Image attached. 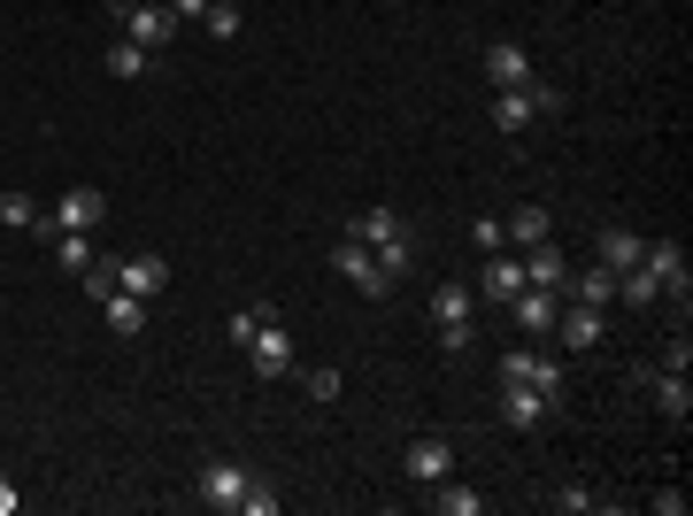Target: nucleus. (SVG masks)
Listing matches in <instances>:
<instances>
[{
	"mask_svg": "<svg viewBox=\"0 0 693 516\" xmlns=\"http://www.w3.org/2000/svg\"><path fill=\"white\" fill-rule=\"evenodd\" d=\"M346 239H362L393 278H408V262H416V231H408V216L401 208H362L354 224H346Z\"/></svg>",
	"mask_w": 693,
	"mask_h": 516,
	"instance_id": "1",
	"label": "nucleus"
},
{
	"mask_svg": "<svg viewBox=\"0 0 693 516\" xmlns=\"http://www.w3.org/2000/svg\"><path fill=\"white\" fill-rule=\"evenodd\" d=\"M555 109H562V93H555L547 78H531V85H501V93H494V124H501V132H531V124L555 116Z\"/></svg>",
	"mask_w": 693,
	"mask_h": 516,
	"instance_id": "2",
	"label": "nucleus"
},
{
	"mask_svg": "<svg viewBox=\"0 0 693 516\" xmlns=\"http://www.w3.org/2000/svg\"><path fill=\"white\" fill-rule=\"evenodd\" d=\"M108 16H116V23H124V39H139L147 54H163V47L177 39V16L163 8V0H108Z\"/></svg>",
	"mask_w": 693,
	"mask_h": 516,
	"instance_id": "3",
	"label": "nucleus"
},
{
	"mask_svg": "<svg viewBox=\"0 0 693 516\" xmlns=\"http://www.w3.org/2000/svg\"><path fill=\"white\" fill-rule=\"evenodd\" d=\"M501 385H531V393H547V401H562V362L547 354V347H509L501 362Z\"/></svg>",
	"mask_w": 693,
	"mask_h": 516,
	"instance_id": "4",
	"label": "nucleus"
},
{
	"mask_svg": "<svg viewBox=\"0 0 693 516\" xmlns=\"http://www.w3.org/2000/svg\"><path fill=\"white\" fill-rule=\"evenodd\" d=\"M108 224V193L101 185H62V200L46 208V239L54 231H101Z\"/></svg>",
	"mask_w": 693,
	"mask_h": 516,
	"instance_id": "5",
	"label": "nucleus"
},
{
	"mask_svg": "<svg viewBox=\"0 0 693 516\" xmlns=\"http://www.w3.org/2000/svg\"><path fill=\"white\" fill-rule=\"evenodd\" d=\"M332 270H340L354 293H370V301H385V293L401 286V278H393V270H385V262L362 247V239H340V247H332Z\"/></svg>",
	"mask_w": 693,
	"mask_h": 516,
	"instance_id": "6",
	"label": "nucleus"
},
{
	"mask_svg": "<svg viewBox=\"0 0 693 516\" xmlns=\"http://www.w3.org/2000/svg\"><path fill=\"white\" fill-rule=\"evenodd\" d=\"M193 494H200L216 516H239V502H247V471H239L231 455H208L200 478H193Z\"/></svg>",
	"mask_w": 693,
	"mask_h": 516,
	"instance_id": "7",
	"label": "nucleus"
},
{
	"mask_svg": "<svg viewBox=\"0 0 693 516\" xmlns=\"http://www.w3.org/2000/svg\"><path fill=\"white\" fill-rule=\"evenodd\" d=\"M293 362H301V354H293V332H286V324H278V309H270V317H262V332L247 340V370H255V378H293Z\"/></svg>",
	"mask_w": 693,
	"mask_h": 516,
	"instance_id": "8",
	"label": "nucleus"
},
{
	"mask_svg": "<svg viewBox=\"0 0 693 516\" xmlns=\"http://www.w3.org/2000/svg\"><path fill=\"white\" fill-rule=\"evenodd\" d=\"M640 270L663 286V301H679L686 309V293H693V278H686V247L679 239H648V255H640Z\"/></svg>",
	"mask_w": 693,
	"mask_h": 516,
	"instance_id": "9",
	"label": "nucleus"
},
{
	"mask_svg": "<svg viewBox=\"0 0 693 516\" xmlns=\"http://www.w3.org/2000/svg\"><path fill=\"white\" fill-rule=\"evenodd\" d=\"M632 385H640V393H655V409H663L671 424H686V416H693V385H686V370H632Z\"/></svg>",
	"mask_w": 693,
	"mask_h": 516,
	"instance_id": "10",
	"label": "nucleus"
},
{
	"mask_svg": "<svg viewBox=\"0 0 693 516\" xmlns=\"http://www.w3.org/2000/svg\"><path fill=\"white\" fill-rule=\"evenodd\" d=\"M108 270H116V286H124L132 301H155V293L170 286V262H163L155 247H147V255H124V262H108Z\"/></svg>",
	"mask_w": 693,
	"mask_h": 516,
	"instance_id": "11",
	"label": "nucleus"
},
{
	"mask_svg": "<svg viewBox=\"0 0 693 516\" xmlns=\"http://www.w3.org/2000/svg\"><path fill=\"white\" fill-rule=\"evenodd\" d=\"M509 317H517L524 340H555V317H562V293H539V286H524L517 301H509Z\"/></svg>",
	"mask_w": 693,
	"mask_h": 516,
	"instance_id": "12",
	"label": "nucleus"
},
{
	"mask_svg": "<svg viewBox=\"0 0 693 516\" xmlns=\"http://www.w3.org/2000/svg\"><path fill=\"white\" fill-rule=\"evenodd\" d=\"M401 471H408L416 486H432V478H447V471H455V447H447L439 432H424V440H408V455H401Z\"/></svg>",
	"mask_w": 693,
	"mask_h": 516,
	"instance_id": "13",
	"label": "nucleus"
},
{
	"mask_svg": "<svg viewBox=\"0 0 693 516\" xmlns=\"http://www.w3.org/2000/svg\"><path fill=\"white\" fill-rule=\"evenodd\" d=\"M486 78H494V93H501V85H531L539 70H531V54H524L517 39H494V47H486Z\"/></svg>",
	"mask_w": 693,
	"mask_h": 516,
	"instance_id": "14",
	"label": "nucleus"
},
{
	"mask_svg": "<svg viewBox=\"0 0 693 516\" xmlns=\"http://www.w3.org/2000/svg\"><path fill=\"white\" fill-rule=\"evenodd\" d=\"M593 255H601V270H617V278H624V270H640L648 239H640V231H624V224H609V231L593 239Z\"/></svg>",
	"mask_w": 693,
	"mask_h": 516,
	"instance_id": "15",
	"label": "nucleus"
},
{
	"mask_svg": "<svg viewBox=\"0 0 693 516\" xmlns=\"http://www.w3.org/2000/svg\"><path fill=\"white\" fill-rule=\"evenodd\" d=\"M478 293H486L494 309H509V301L524 293V262H517V255H486V278H478Z\"/></svg>",
	"mask_w": 693,
	"mask_h": 516,
	"instance_id": "16",
	"label": "nucleus"
},
{
	"mask_svg": "<svg viewBox=\"0 0 693 516\" xmlns=\"http://www.w3.org/2000/svg\"><path fill=\"white\" fill-rule=\"evenodd\" d=\"M547 393H531V385H501V416H509V432H539L547 424Z\"/></svg>",
	"mask_w": 693,
	"mask_h": 516,
	"instance_id": "17",
	"label": "nucleus"
},
{
	"mask_svg": "<svg viewBox=\"0 0 693 516\" xmlns=\"http://www.w3.org/2000/svg\"><path fill=\"white\" fill-rule=\"evenodd\" d=\"M555 340L570 347V354H593L601 347V309H562L555 317Z\"/></svg>",
	"mask_w": 693,
	"mask_h": 516,
	"instance_id": "18",
	"label": "nucleus"
},
{
	"mask_svg": "<svg viewBox=\"0 0 693 516\" xmlns=\"http://www.w3.org/2000/svg\"><path fill=\"white\" fill-rule=\"evenodd\" d=\"M424 502H432L439 516H478V509H486V494H478V486H463L455 471H447V478H432V494H424Z\"/></svg>",
	"mask_w": 693,
	"mask_h": 516,
	"instance_id": "19",
	"label": "nucleus"
},
{
	"mask_svg": "<svg viewBox=\"0 0 693 516\" xmlns=\"http://www.w3.org/2000/svg\"><path fill=\"white\" fill-rule=\"evenodd\" d=\"M562 293H570L578 309H609V301H617V270H601V262H593V270L562 278Z\"/></svg>",
	"mask_w": 693,
	"mask_h": 516,
	"instance_id": "20",
	"label": "nucleus"
},
{
	"mask_svg": "<svg viewBox=\"0 0 693 516\" xmlns=\"http://www.w3.org/2000/svg\"><path fill=\"white\" fill-rule=\"evenodd\" d=\"M46 247H54V262H62L70 278H85V270L101 262V247H93V231H54Z\"/></svg>",
	"mask_w": 693,
	"mask_h": 516,
	"instance_id": "21",
	"label": "nucleus"
},
{
	"mask_svg": "<svg viewBox=\"0 0 693 516\" xmlns=\"http://www.w3.org/2000/svg\"><path fill=\"white\" fill-rule=\"evenodd\" d=\"M562 278H570V262H562V255L539 239V247L524 255V286H539V293H562Z\"/></svg>",
	"mask_w": 693,
	"mask_h": 516,
	"instance_id": "22",
	"label": "nucleus"
},
{
	"mask_svg": "<svg viewBox=\"0 0 693 516\" xmlns=\"http://www.w3.org/2000/svg\"><path fill=\"white\" fill-rule=\"evenodd\" d=\"M101 317H108V332H116V340H139V332H147V301H132L124 286L101 301Z\"/></svg>",
	"mask_w": 693,
	"mask_h": 516,
	"instance_id": "23",
	"label": "nucleus"
},
{
	"mask_svg": "<svg viewBox=\"0 0 693 516\" xmlns=\"http://www.w3.org/2000/svg\"><path fill=\"white\" fill-rule=\"evenodd\" d=\"M501 231H509V247H539V239H547V231H555V216H547V208H531V200H524V208H509V216H501Z\"/></svg>",
	"mask_w": 693,
	"mask_h": 516,
	"instance_id": "24",
	"label": "nucleus"
},
{
	"mask_svg": "<svg viewBox=\"0 0 693 516\" xmlns=\"http://www.w3.org/2000/svg\"><path fill=\"white\" fill-rule=\"evenodd\" d=\"M101 62H108V78H124V85H132V78H147V70H155V54H147V47H139V39H116V47H108V54H101Z\"/></svg>",
	"mask_w": 693,
	"mask_h": 516,
	"instance_id": "25",
	"label": "nucleus"
},
{
	"mask_svg": "<svg viewBox=\"0 0 693 516\" xmlns=\"http://www.w3.org/2000/svg\"><path fill=\"white\" fill-rule=\"evenodd\" d=\"M470 317H478V293L470 286H439L432 293V324H470Z\"/></svg>",
	"mask_w": 693,
	"mask_h": 516,
	"instance_id": "26",
	"label": "nucleus"
},
{
	"mask_svg": "<svg viewBox=\"0 0 693 516\" xmlns=\"http://www.w3.org/2000/svg\"><path fill=\"white\" fill-rule=\"evenodd\" d=\"M0 224H8V231H39V239H46V208H39L31 193H0Z\"/></svg>",
	"mask_w": 693,
	"mask_h": 516,
	"instance_id": "27",
	"label": "nucleus"
},
{
	"mask_svg": "<svg viewBox=\"0 0 693 516\" xmlns=\"http://www.w3.org/2000/svg\"><path fill=\"white\" fill-rule=\"evenodd\" d=\"M208 39H239V23H247V0H208Z\"/></svg>",
	"mask_w": 693,
	"mask_h": 516,
	"instance_id": "28",
	"label": "nucleus"
},
{
	"mask_svg": "<svg viewBox=\"0 0 693 516\" xmlns=\"http://www.w3.org/2000/svg\"><path fill=\"white\" fill-rule=\"evenodd\" d=\"M617 293H624L632 309H655V301H663V286H655L648 270H624V278H617Z\"/></svg>",
	"mask_w": 693,
	"mask_h": 516,
	"instance_id": "29",
	"label": "nucleus"
},
{
	"mask_svg": "<svg viewBox=\"0 0 693 516\" xmlns=\"http://www.w3.org/2000/svg\"><path fill=\"white\" fill-rule=\"evenodd\" d=\"M555 509L562 516H593L601 509V494H593V486H555Z\"/></svg>",
	"mask_w": 693,
	"mask_h": 516,
	"instance_id": "30",
	"label": "nucleus"
},
{
	"mask_svg": "<svg viewBox=\"0 0 693 516\" xmlns=\"http://www.w3.org/2000/svg\"><path fill=\"white\" fill-rule=\"evenodd\" d=\"M239 516H278V486L247 478V502H239Z\"/></svg>",
	"mask_w": 693,
	"mask_h": 516,
	"instance_id": "31",
	"label": "nucleus"
},
{
	"mask_svg": "<svg viewBox=\"0 0 693 516\" xmlns=\"http://www.w3.org/2000/svg\"><path fill=\"white\" fill-rule=\"evenodd\" d=\"M470 247H486V255H501V247H509V231H501V216H478V224H470Z\"/></svg>",
	"mask_w": 693,
	"mask_h": 516,
	"instance_id": "32",
	"label": "nucleus"
},
{
	"mask_svg": "<svg viewBox=\"0 0 693 516\" xmlns=\"http://www.w3.org/2000/svg\"><path fill=\"white\" fill-rule=\"evenodd\" d=\"M262 317H270V309H231V324H224V332H231V340L247 347L255 332H262Z\"/></svg>",
	"mask_w": 693,
	"mask_h": 516,
	"instance_id": "33",
	"label": "nucleus"
},
{
	"mask_svg": "<svg viewBox=\"0 0 693 516\" xmlns=\"http://www.w3.org/2000/svg\"><path fill=\"white\" fill-rule=\"evenodd\" d=\"M340 393H346L340 370H309V401H340Z\"/></svg>",
	"mask_w": 693,
	"mask_h": 516,
	"instance_id": "34",
	"label": "nucleus"
},
{
	"mask_svg": "<svg viewBox=\"0 0 693 516\" xmlns=\"http://www.w3.org/2000/svg\"><path fill=\"white\" fill-rule=\"evenodd\" d=\"M470 347H478L470 324H439V354H470Z\"/></svg>",
	"mask_w": 693,
	"mask_h": 516,
	"instance_id": "35",
	"label": "nucleus"
},
{
	"mask_svg": "<svg viewBox=\"0 0 693 516\" xmlns=\"http://www.w3.org/2000/svg\"><path fill=\"white\" fill-rule=\"evenodd\" d=\"M163 8H170L177 23H185V16H208V0H163Z\"/></svg>",
	"mask_w": 693,
	"mask_h": 516,
	"instance_id": "36",
	"label": "nucleus"
},
{
	"mask_svg": "<svg viewBox=\"0 0 693 516\" xmlns=\"http://www.w3.org/2000/svg\"><path fill=\"white\" fill-rule=\"evenodd\" d=\"M15 502H23V494H15V486L0 478V516H15Z\"/></svg>",
	"mask_w": 693,
	"mask_h": 516,
	"instance_id": "37",
	"label": "nucleus"
}]
</instances>
